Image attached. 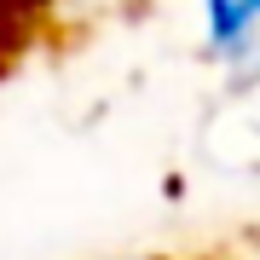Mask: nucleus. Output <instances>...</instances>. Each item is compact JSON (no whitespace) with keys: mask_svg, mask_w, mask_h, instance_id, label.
Here are the masks:
<instances>
[{"mask_svg":"<svg viewBox=\"0 0 260 260\" xmlns=\"http://www.w3.org/2000/svg\"><path fill=\"white\" fill-rule=\"evenodd\" d=\"M70 6H99V0H70Z\"/></svg>","mask_w":260,"mask_h":260,"instance_id":"f03ea898","label":"nucleus"},{"mask_svg":"<svg viewBox=\"0 0 260 260\" xmlns=\"http://www.w3.org/2000/svg\"><path fill=\"white\" fill-rule=\"evenodd\" d=\"M203 58L237 87L260 81V0H197Z\"/></svg>","mask_w":260,"mask_h":260,"instance_id":"f257e3e1","label":"nucleus"}]
</instances>
